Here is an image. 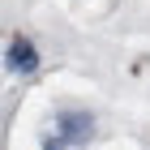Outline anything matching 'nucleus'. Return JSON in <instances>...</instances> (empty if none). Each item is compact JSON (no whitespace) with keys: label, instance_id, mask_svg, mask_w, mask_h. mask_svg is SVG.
Returning a JSON list of instances; mask_svg holds the SVG:
<instances>
[{"label":"nucleus","instance_id":"nucleus-2","mask_svg":"<svg viewBox=\"0 0 150 150\" xmlns=\"http://www.w3.org/2000/svg\"><path fill=\"white\" fill-rule=\"evenodd\" d=\"M39 64H43V52L35 47V39L13 35V39H9V47H4V69H9L13 77H35Z\"/></svg>","mask_w":150,"mask_h":150},{"label":"nucleus","instance_id":"nucleus-1","mask_svg":"<svg viewBox=\"0 0 150 150\" xmlns=\"http://www.w3.org/2000/svg\"><path fill=\"white\" fill-rule=\"evenodd\" d=\"M90 137H94V112H86V107H60L52 116V125L43 129L39 146L43 150H81V146H90Z\"/></svg>","mask_w":150,"mask_h":150}]
</instances>
